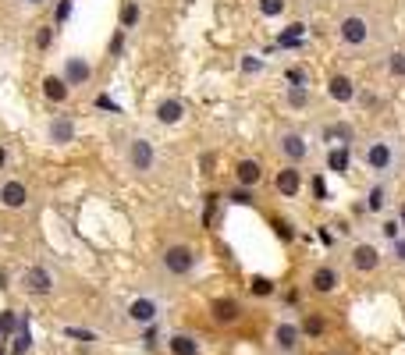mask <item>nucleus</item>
<instances>
[{"mask_svg":"<svg viewBox=\"0 0 405 355\" xmlns=\"http://www.w3.org/2000/svg\"><path fill=\"white\" fill-rule=\"evenodd\" d=\"M227 199H231V203H239V206H253V203H256V199H253V189H242V185H239V189H231Z\"/></svg>","mask_w":405,"mask_h":355,"instance_id":"obj_33","label":"nucleus"},{"mask_svg":"<svg viewBox=\"0 0 405 355\" xmlns=\"http://www.w3.org/2000/svg\"><path fill=\"white\" fill-rule=\"evenodd\" d=\"M75 135H79V128L68 114H57L46 121V142H53V146H68V142H75Z\"/></svg>","mask_w":405,"mask_h":355,"instance_id":"obj_10","label":"nucleus"},{"mask_svg":"<svg viewBox=\"0 0 405 355\" xmlns=\"http://www.w3.org/2000/svg\"><path fill=\"white\" fill-rule=\"evenodd\" d=\"M182 117H185V103H182V100L167 96V100L157 103V121H160V125H178Z\"/></svg>","mask_w":405,"mask_h":355,"instance_id":"obj_18","label":"nucleus"},{"mask_svg":"<svg viewBox=\"0 0 405 355\" xmlns=\"http://www.w3.org/2000/svg\"><path fill=\"white\" fill-rule=\"evenodd\" d=\"M96 107H107V110H118V103L107 100V96H96Z\"/></svg>","mask_w":405,"mask_h":355,"instance_id":"obj_44","label":"nucleus"},{"mask_svg":"<svg viewBox=\"0 0 405 355\" xmlns=\"http://www.w3.org/2000/svg\"><path fill=\"white\" fill-rule=\"evenodd\" d=\"M160 341H164V334H160V327H157V323H150V327L142 330V348H146V351H153V348H157Z\"/></svg>","mask_w":405,"mask_h":355,"instance_id":"obj_32","label":"nucleus"},{"mask_svg":"<svg viewBox=\"0 0 405 355\" xmlns=\"http://www.w3.org/2000/svg\"><path fill=\"white\" fill-rule=\"evenodd\" d=\"M253 295H274V281L270 277H253Z\"/></svg>","mask_w":405,"mask_h":355,"instance_id":"obj_34","label":"nucleus"},{"mask_svg":"<svg viewBox=\"0 0 405 355\" xmlns=\"http://www.w3.org/2000/svg\"><path fill=\"white\" fill-rule=\"evenodd\" d=\"M299 330H303V337H324L327 334V316L324 313H306Z\"/></svg>","mask_w":405,"mask_h":355,"instance_id":"obj_23","label":"nucleus"},{"mask_svg":"<svg viewBox=\"0 0 405 355\" xmlns=\"http://www.w3.org/2000/svg\"><path fill=\"white\" fill-rule=\"evenodd\" d=\"M0 206H8V210H25V206H29V189H25V182H18V178H8V182L0 185Z\"/></svg>","mask_w":405,"mask_h":355,"instance_id":"obj_14","label":"nucleus"},{"mask_svg":"<svg viewBox=\"0 0 405 355\" xmlns=\"http://www.w3.org/2000/svg\"><path fill=\"white\" fill-rule=\"evenodd\" d=\"M387 203H391V189H387V182H377V185L366 192V203H363V206H366L370 213H384Z\"/></svg>","mask_w":405,"mask_h":355,"instance_id":"obj_20","label":"nucleus"},{"mask_svg":"<svg viewBox=\"0 0 405 355\" xmlns=\"http://www.w3.org/2000/svg\"><path fill=\"white\" fill-rule=\"evenodd\" d=\"M68 15H72V0H61V4H57V15H53V18H57V25H65V22H68Z\"/></svg>","mask_w":405,"mask_h":355,"instance_id":"obj_39","label":"nucleus"},{"mask_svg":"<svg viewBox=\"0 0 405 355\" xmlns=\"http://www.w3.org/2000/svg\"><path fill=\"white\" fill-rule=\"evenodd\" d=\"M313 196H317V199H327V192H324V178H317V182H313Z\"/></svg>","mask_w":405,"mask_h":355,"instance_id":"obj_41","label":"nucleus"},{"mask_svg":"<svg viewBox=\"0 0 405 355\" xmlns=\"http://www.w3.org/2000/svg\"><path fill=\"white\" fill-rule=\"evenodd\" d=\"M310 79H306V72L303 68H288V86H306Z\"/></svg>","mask_w":405,"mask_h":355,"instance_id":"obj_36","label":"nucleus"},{"mask_svg":"<svg viewBox=\"0 0 405 355\" xmlns=\"http://www.w3.org/2000/svg\"><path fill=\"white\" fill-rule=\"evenodd\" d=\"M210 320H213L217 327L239 323V320H242V302H239V299H231V295H217V299L210 302Z\"/></svg>","mask_w":405,"mask_h":355,"instance_id":"obj_8","label":"nucleus"},{"mask_svg":"<svg viewBox=\"0 0 405 355\" xmlns=\"http://www.w3.org/2000/svg\"><path fill=\"white\" fill-rule=\"evenodd\" d=\"M398 224L405 227V199H401V206H398Z\"/></svg>","mask_w":405,"mask_h":355,"instance_id":"obj_46","label":"nucleus"},{"mask_svg":"<svg viewBox=\"0 0 405 355\" xmlns=\"http://www.w3.org/2000/svg\"><path fill=\"white\" fill-rule=\"evenodd\" d=\"M121 46H125V29H121L118 36L110 39V53H121Z\"/></svg>","mask_w":405,"mask_h":355,"instance_id":"obj_40","label":"nucleus"},{"mask_svg":"<svg viewBox=\"0 0 405 355\" xmlns=\"http://www.w3.org/2000/svg\"><path fill=\"white\" fill-rule=\"evenodd\" d=\"M32 4H39V0H32Z\"/></svg>","mask_w":405,"mask_h":355,"instance_id":"obj_49","label":"nucleus"},{"mask_svg":"<svg viewBox=\"0 0 405 355\" xmlns=\"http://www.w3.org/2000/svg\"><path fill=\"white\" fill-rule=\"evenodd\" d=\"M61 334L72 337V341H82V344H96V341H100V334H96V330H86V327H65Z\"/></svg>","mask_w":405,"mask_h":355,"instance_id":"obj_26","label":"nucleus"},{"mask_svg":"<svg viewBox=\"0 0 405 355\" xmlns=\"http://www.w3.org/2000/svg\"><path fill=\"white\" fill-rule=\"evenodd\" d=\"M125 160H128V170H135V174H150V170L157 167V146H153L146 135H135V139L128 142Z\"/></svg>","mask_w":405,"mask_h":355,"instance_id":"obj_5","label":"nucleus"},{"mask_svg":"<svg viewBox=\"0 0 405 355\" xmlns=\"http://www.w3.org/2000/svg\"><path fill=\"white\" fill-rule=\"evenodd\" d=\"M160 320V302L157 299H132L128 302V323H139V327H150V323H157Z\"/></svg>","mask_w":405,"mask_h":355,"instance_id":"obj_13","label":"nucleus"},{"mask_svg":"<svg viewBox=\"0 0 405 355\" xmlns=\"http://www.w3.org/2000/svg\"><path fill=\"white\" fill-rule=\"evenodd\" d=\"M327 96L334 103H356L359 100V86L349 79V75H331L327 79Z\"/></svg>","mask_w":405,"mask_h":355,"instance_id":"obj_15","label":"nucleus"},{"mask_svg":"<svg viewBox=\"0 0 405 355\" xmlns=\"http://www.w3.org/2000/svg\"><path fill=\"white\" fill-rule=\"evenodd\" d=\"M0 167H4V149H0Z\"/></svg>","mask_w":405,"mask_h":355,"instance_id":"obj_48","label":"nucleus"},{"mask_svg":"<svg viewBox=\"0 0 405 355\" xmlns=\"http://www.w3.org/2000/svg\"><path fill=\"white\" fill-rule=\"evenodd\" d=\"M50 43H53V29H46V25H43V29L36 32V46H39V50H46Z\"/></svg>","mask_w":405,"mask_h":355,"instance_id":"obj_37","label":"nucleus"},{"mask_svg":"<svg viewBox=\"0 0 405 355\" xmlns=\"http://www.w3.org/2000/svg\"><path fill=\"white\" fill-rule=\"evenodd\" d=\"M327 163H331L334 170H341V174H345V170H349V146L331 149V153H327Z\"/></svg>","mask_w":405,"mask_h":355,"instance_id":"obj_28","label":"nucleus"},{"mask_svg":"<svg viewBox=\"0 0 405 355\" xmlns=\"http://www.w3.org/2000/svg\"><path fill=\"white\" fill-rule=\"evenodd\" d=\"M32 348V334L25 330V320H18V330L11 334V355H25Z\"/></svg>","mask_w":405,"mask_h":355,"instance_id":"obj_25","label":"nucleus"},{"mask_svg":"<svg viewBox=\"0 0 405 355\" xmlns=\"http://www.w3.org/2000/svg\"><path fill=\"white\" fill-rule=\"evenodd\" d=\"M284 8H288V0H260V15H267V18L284 15Z\"/></svg>","mask_w":405,"mask_h":355,"instance_id":"obj_31","label":"nucleus"},{"mask_svg":"<svg viewBox=\"0 0 405 355\" xmlns=\"http://www.w3.org/2000/svg\"><path fill=\"white\" fill-rule=\"evenodd\" d=\"M135 22H139V4H135V0H128V4L121 8V29L128 32V29H135Z\"/></svg>","mask_w":405,"mask_h":355,"instance_id":"obj_29","label":"nucleus"},{"mask_svg":"<svg viewBox=\"0 0 405 355\" xmlns=\"http://www.w3.org/2000/svg\"><path fill=\"white\" fill-rule=\"evenodd\" d=\"M270 348H274L277 355H299V348H303V330H299V323L281 320V323L274 327V334H270Z\"/></svg>","mask_w":405,"mask_h":355,"instance_id":"obj_6","label":"nucleus"},{"mask_svg":"<svg viewBox=\"0 0 405 355\" xmlns=\"http://www.w3.org/2000/svg\"><path fill=\"white\" fill-rule=\"evenodd\" d=\"M18 330V316L15 309H0V337H11Z\"/></svg>","mask_w":405,"mask_h":355,"instance_id":"obj_27","label":"nucleus"},{"mask_svg":"<svg viewBox=\"0 0 405 355\" xmlns=\"http://www.w3.org/2000/svg\"><path fill=\"white\" fill-rule=\"evenodd\" d=\"M242 68H246V72H260V61H256V57H246Z\"/></svg>","mask_w":405,"mask_h":355,"instance_id":"obj_43","label":"nucleus"},{"mask_svg":"<svg viewBox=\"0 0 405 355\" xmlns=\"http://www.w3.org/2000/svg\"><path fill=\"white\" fill-rule=\"evenodd\" d=\"M277 234H281V239L288 242V239H292V231H288V224L284 220H277Z\"/></svg>","mask_w":405,"mask_h":355,"instance_id":"obj_45","label":"nucleus"},{"mask_svg":"<svg viewBox=\"0 0 405 355\" xmlns=\"http://www.w3.org/2000/svg\"><path fill=\"white\" fill-rule=\"evenodd\" d=\"M391 256H394L398 263H405V234H398V239L391 242Z\"/></svg>","mask_w":405,"mask_h":355,"instance_id":"obj_35","label":"nucleus"},{"mask_svg":"<svg viewBox=\"0 0 405 355\" xmlns=\"http://www.w3.org/2000/svg\"><path fill=\"white\" fill-rule=\"evenodd\" d=\"M235 182H239L242 189H256V185L263 182V163L253 160V156L239 160V163H235Z\"/></svg>","mask_w":405,"mask_h":355,"instance_id":"obj_17","label":"nucleus"},{"mask_svg":"<svg viewBox=\"0 0 405 355\" xmlns=\"http://www.w3.org/2000/svg\"><path fill=\"white\" fill-rule=\"evenodd\" d=\"M274 189H277L281 196H288V199L299 196V192H303V170H299V167H292V163L281 167V170H277V178H274Z\"/></svg>","mask_w":405,"mask_h":355,"instance_id":"obj_16","label":"nucleus"},{"mask_svg":"<svg viewBox=\"0 0 405 355\" xmlns=\"http://www.w3.org/2000/svg\"><path fill=\"white\" fill-rule=\"evenodd\" d=\"M380 231H384V239H391V242H394L398 234H401V224H398V220H384V227H380Z\"/></svg>","mask_w":405,"mask_h":355,"instance_id":"obj_38","label":"nucleus"},{"mask_svg":"<svg viewBox=\"0 0 405 355\" xmlns=\"http://www.w3.org/2000/svg\"><path fill=\"white\" fill-rule=\"evenodd\" d=\"M61 79H65V86H68V89H79V86H86V82L93 79V68H89L86 57L72 53L68 61H65V68H61Z\"/></svg>","mask_w":405,"mask_h":355,"instance_id":"obj_11","label":"nucleus"},{"mask_svg":"<svg viewBox=\"0 0 405 355\" xmlns=\"http://www.w3.org/2000/svg\"><path fill=\"white\" fill-rule=\"evenodd\" d=\"M320 242H324V246H334V234H331V231H327V224H324V227H320Z\"/></svg>","mask_w":405,"mask_h":355,"instance_id":"obj_42","label":"nucleus"},{"mask_svg":"<svg viewBox=\"0 0 405 355\" xmlns=\"http://www.w3.org/2000/svg\"><path fill=\"white\" fill-rule=\"evenodd\" d=\"M380 249L373 246V242H356L352 246V253H349V263H352V270L356 274H373L377 267H380Z\"/></svg>","mask_w":405,"mask_h":355,"instance_id":"obj_9","label":"nucleus"},{"mask_svg":"<svg viewBox=\"0 0 405 355\" xmlns=\"http://www.w3.org/2000/svg\"><path fill=\"white\" fill-rule=\"evenodd\" d=\"M196 263H199V256H196V249H192L189 242H175V246H167V249L160 253V267H164L171 277H189V274L196 270Z\"/></svg>","mask_w":405,"mask_h":355,"instance_id":"obj_3","label":"nucleus"},{"mask_svg":"<svg viewBox=\"0 0 405 355\" xmlns=\"http://www.w3.org/2000/svg\"><path fill=\"white\" fill-rule=\"evenodd\" d=\"M43 96H46L50 103H65V100L72 96V89L65 86L61 75H46V79H43Z\"/></svg>","mask_w":405,"mask_h":355,"instance_id":"obj_21","label":"nucleus"},{"mask_svg":"<svg viewBox=\"0 0 405 355\" xmlns=\"http://www.w3.org/2000/svg\"><path fill=\"white\" fill-rule=\"evenodd\" d=\"M363 160L370 170L377 174H391L398 167V142L387 139V135H373L366 146H363Z\"/></svg>","mask_w":405,"mask_h":355,"instance_id":"obj_1","label":"nucleus"},{"mask_svg":"<svg viewBox=\"0 0 405 355\" xmlns=\"http://www.w3.org/2000/svg\"><path fill=\"white\" fill-rule=\"evenodd\" d=\"M387 72H391L394 79H405V50H394V53L387 57Z\"/></svg>","mask_w":405,"mask_h":355,"instance_id":"obj_30","label":"nucleus"},{"mask_svg":"<svg viewBox=\"0 0 405 355\" xmlns=\"http://www.w3.org/2000/svg\"><path fill=\"white\" fill-rule=\"evenodd\" d=\"M284 103L292 107V110H306V107L313 103L310 86H288V89H284Z\"/></svg>","mask_w":405,"mask_h":355,"instance_id":"obj_22","label":"nucleus"},{"mask_svg":"<svg viewBox=\"0 0 405 355\" xmlns=\"http://www.w3.org/2000/svg\"><path fill=\"white\" fill-rule=\"evenodd\" d=\"M327 355H352L349 348H334V351H327Z\"/></svg>","mask_w":405,"mask_h":355,"instance_id":"obj_47","label":"nucleus"},{"mask_svg":"<svg viewBox=\"0 0 405 355\" xmlns=\"http://www.w3.org/2000/svg\"><path fill=\"white\" fill-rule=\"evenodd\" d=\"M310 288H313L317 295H331V291H338V288H341V270H338L334 263H320V267L310 274Z\"/></svg>","mask_w":405,"mask_h":355,"instance_id":"obj_12","label":"nucleus"},{"mask_svg":"<svg viewBox=\"0 0 405 355\" xmlns=\"http://www.w3.org/2000/svg\"><path fill=\"white\" fill-rule=\"evenodd\" d=\"M356 139L352 125H324V142H341V146H349Z\"/></svg>","mask_w":405,"mask_h":355,"instance_id":"obj_24","label":"nucleus"},{"mask_svg":"<svg viewBox=\"0 0 405 355\" xmlns=\"http://www.w3.org/2000/svg\"><path fill=\"white\" fill-rule=\"evenodd\" d=\"M53 270L50 267H43V263H32V267H25L22 274H18V288L25 291V295H32V299H46V295H53Z\"/></svg>","mask_w":405,"mask_h":355,"instance_id":"obj_4","label":"nucleus"},{"mask_svg":"<svg viewBox=\"0 0 405 355\" xmlns=\"http://www.w3.org/2000/svg\"><path fill=\"white\" fill-rule=\"evenodd\" d=\"M167 348H171V355H199V337L196 334H171L167 337Z\"/></svg>","mask_w":405,"mask_h":355,"instance_id":"obj_19","label":"nucleus"},{"mask_svg":"<svg viewBox=\"0 0 405 355\" xmlns=\"http://www.w3.org/2000/svg\"><path fill=\"white\" fill-rule=\"evenodd\" d=\"M274 146H277V153L292 163V167H303V163L313 156V146H310L306 132H299V128H281L277 139H274Z\"/></svg>","mask_w":405,"mask_h":355,"instance_id":"obj_2","label":"nucleus"},{"mask_svg":"<svg viewBox=\"0 0 405 355\" xmlns=\"http://www.w3.org/2000/svg\"><path fill=\"white\" fill-rule=\"evenodd\" d=\"M338 36L345 46H366L370 43V18L366 15H345L338 22Z\"/></svg>","mask_w":405,"mask_h":355,"instance_id":"obj_7","label":"nucleus"}]
</instances>
